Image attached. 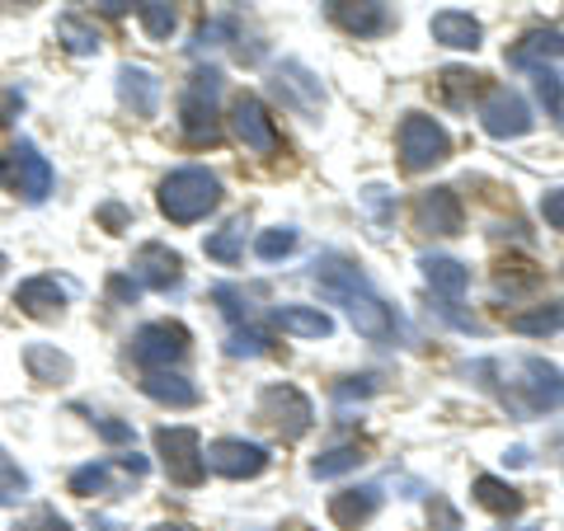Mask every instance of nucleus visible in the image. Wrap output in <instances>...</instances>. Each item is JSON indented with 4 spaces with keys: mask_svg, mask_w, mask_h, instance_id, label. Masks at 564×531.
<instances>
[{
    "mask_svg": "<svg viewBox=\"0 0 564 531\" xmlns=\"http://www.w3.org/2000/svg\"><path fill=\"white\" fill-rule=\"evenodd\" d=\"M109 296H118V301H137V296H141V282H137V278H109Z\"/></svg>",
    "mask_w": 564,
    "mask_h": 531,
    "instance_id": "a18cd8bd",
    "label": "nucleus"
},
{
    "mask_svg": "<svg viewBox=\"0 0 564 531\" xmlns=\"http://www.w3.org/2000/svg\"><path fill=\"white\" fill-rule=\"evenodd\" d=\"M141 391H147L155 404H170V410H193L198 404V386L180 371H147L141 377Z\"/></svg>",
    "mask_w": 564,
    "mask_h": 531,
    "instance_id": "5701e85b",
    "label": "nucleus"
},
{
    "mask_svg": "<svg viewBox=\"0 0 564 531\" xmlns=\"http://www.w3.org/2000/svg\"><path fill=\"white\" fill-rule=\"evenodd\" d=\"M24 367H29V377L43 381V386H62V381H70V371H76L66 353H57L52 344H29L24 348Z\"/></svg>",
    "mask_w": 564,
    "mask_h": 531,
    "instance_id": "a878e982",
    "label": "nucleus"
},
{
    "mask_svg": "<svg viewBox=\"0 0 564 531\" xmlns=\"http://www.w3.org/2000/svg\"><path fill=\"white\" fill-rule=\"evenodd\" d=\"M155 452H161L165 462V475L174 485H203L207 475V462H203V437L198 429H184V423H174V429H155Z\"/></svg>",
    "mask_w": 564,
    "mask_h": 531,
    "instance_id": "20e7f679",
    "label": "nucleus"
},
{
    "mask_svg": "<svg viewBox=\"0 0 564 531\" xmlns=\"http://www.w3.org/2000/svg\"><path fill=\"white\" fill-rule=\"evenodd\" d=\"M99 221H104V226H122V221H128V212H122L118 203H109V207L99 212Z\"/></svg>",
    "mask_w": 564,
    "mask_h": 531,
    "instance_id": "49530a36",
    "label": "nucleus"
},
{
    "mask_svg": "<svg viewBox=\"0 0 564 531\" xmlns=\"http://www.w3.org/2000/svg\"><path fill=\"white\" fill-rule=\"evenodd\" d=\"M226 353H231V358H263V353H269V334L263 329H236L231 339H226Z\"/></svg>",
    "mask_w": 564,
    "mask_h": 531,
    "instance_id": "e433bc0d",
    "label": "nucleus"
},
{
    "mask_svg": "<svg viewBox=\"0 0 564 531\" xmlns=\"http://www.w3.org/2000/svg\"><path fill=\"white\" fill-rule=\"evenodd\" d=\"M24 531H70V522H66V518H57L52 508H39V512L29 518V527H24Z\"/></svg>",
    "mask_w": 564,
    "mask_h": 531,
    "instance_id": "37998d69",
    "label": "nucleus"
},
{
    "mask_svg": "<svg viewBox=\"0 0 564 531\" xmlns=\"http://www.w3.org/2000/svg\"><path fill=\"white\" fill-rule=\"evenodd\" d=\"M151 531H193V527H180V522H161V527H151Z\"/></svg>",
    "mask_w": 564,
    "mask_h": 531,
    "instance_id": "09e8293b",
    "label": "nucleus"
},
{
    "mask_svg": "<svg viewBox=\"0 0 564 531\" xmlns=\"http://www.w3.org/2000/svg\"><path fill=\"white\" fill-rule=\"evenodd\" d=\"M508 531V527H503ZM513 531H541V527H532V522H527V527H513Z\"/></svg>",
    "mask_w": 564,
    "mask_h": 531,
    "instance_id": "8fccbe9b",
    "label": "nucleus"
},
{
    "mask_svg": "<svg viewBox=\"0 0 564 531\" xmlns=\"http://www.w3.org/2000/svg\"><path fill=\"white\" fill-rule=\"evenodd\" d=\"M132 278L141 288H155V292H170L184 282V259L170 250V245H141L137 259H132Z\"/></svg>",
    "mask_w": 564,
    "mask_h": 531,
    "instance_id": "4468645a",
    "label": "nucleus"
},
{
    "mask_svg": "<svg viewBox=\"0 0 564 531\" xmlns=\"http://www.w3.org/2000/svg\"><path fill=\"white\" fill-rule=\"evenodd\" d=\"M344 306H348V321L352 329L362 334V339H372V344H391L395 334H400V315L386 306V301L372 292V288H362V292H352L344 296Z\"/></svg>",
    "mask_w": 564,
    "mask_h": 531,
    "instance_id": "9d476101",
    "label": "nucleus"
},
{
    "mask_svg": "<svg viewBox=\"0 0 564 531\" xmlns=\"http://www.w3.org/2000/svg\"><path fill=\"white\" fill-rule=\"evenodd\" d=\"M414 221H419V231H429V236H456L466 226V212L452 188H429V193H419V203H414Z\"/></svg>",
    "mask_w": 564,
    "mask_h": 531,
    "instance_id": "ddd939ff",
    "label": "nucleus"
},
{
    "mask_svg": "<svg viewBox=\"0 0 564 531\" xmlns=\"http://www.w3.org/2000/svg\"><path fill=\"white\" fill-rule=\"evenodd\" d=\"M57 39L66 43L70 57H95V52H99V33H95V24H85L80 14H62V20H57Z\"/></svg>",
    "mask_w": 564,
    "mask_h": 531,
    "instance_id": "c85d7f7f",
    "label": "nucleus"
},
{
    "mask_svg": "<svg viewBox=\"0 0 564 531\" xmlns=\"http://www.w3.org/2000/svg\"><path fill=\"white\" fill-rule=\"evenodd\" d=\"M273 325L282 334H296V339H329V334H334V321L321 306H278Z\"/></svg>",
    "mask_w": 564,
    "mask_h": 531,
    "instance_id": "b1692460",
    "label": "nucleus"
},
{
    "mask_svg": "<svg viewBox=\"0 0 564 531\" xmlns=\"http://www.w3.org/2000/svg\"><path fill=\"white\" fill-rule=\"evenodd\" d=\"M24 499H29V475L14 466L6 452H0V503L14 508V503H24Z\"/></svg>",
    "mask_w": 564,
    "mask_h": 531,
    "instance_id": "72a5a7b5",
    "label": "nucleus"
},
{
    "mask_svg": "<svg viewBox=\"0 0 564 531\" xmlns=\"http://www.w3.org/2000/svg\"><path fill=\"white\" fill-rule=\"evenodd\" d=\"M231 132L240 137V147L254 151V155H273L278 151V128H273L269 109H263L254 95H240L231 104Z\"/></svg>",
    "mask_w": 564,
    "mask_h": 531,
    "instance_id": "9b49d317",
    "label": "nucleus"
},
{
    "mask_svg": "<svg viewBox=\"0 0 564 531\" xmlns=\"http://www.w3.org/2000/svg\"><path fill=\"white\" fill-rule=\"evenodd\" d=\"M188 353V329L174 325V321H155V325H141L132 334V358L147 367V371H165L174 367Z\"/></svg>",
    "mask_w": 564,
    "mask_h": 531,
    "instance_id": "0eeeda50",
    "label": "nucleus"
},
{
    "mask_svg": "<svg viewBox=\"0 0 564 531\" xmlns=\"http://www.w3.org/2000/svg\"><path fill=\"white\" fill-rule=\"evenodd\" d=\"M362 462H367V456L358 447H329L325 456H315V462H311V475H315V480H339V475L358 470Z\"/></svg>",
    "mask_w": 564,
    "mask_h": 531,
    "instance_id": "c756f323",
    "label": "nucleus"
},
{
    "mask_svg": "<svg viewBox=\"0 0 564 531\" xmlns=\"http://www.w3.org/2000/svg\"><path fill=\"white\" fill-rule=\"evenodd\" d=\"M14 306H20L24 315H33V321H57V315L66 311V288L57 278H24L20 288H14Z\"/></svg>",
    "mask_w": 564,
    "mask_h": 531,
    "instance_id": "2eb2a0df",
    "label": "nucleus"
},
{
    "mask_svg": "<svg viewBox=\"0 0 564 531\" xmlns=\"http://www.w3.org/2000/svg\"><path fill=\"white\" fill-rule=\"evenodd\" d=\"M292 250H296V231H292V226H273V231H259V240H254V254L263 263L288 259Z\"/></svg>",
    "mask_w": 564,
    "mask_h": 531,
    "instance_id": "473e14b6",
    "label": "nucleus"
},
{
    "mask_svg": "<svg viewBox=\"0 0 564 531\" xmlns=\"http://www.w3.org/2000/svg\"><path fill=\"white\" fill-rule=\"evenodd\" d=\"M480 122L485 132L494 141H513V137H527L532 132V109H527V99L518 90H508V85H499V90H489L485 104H480Z\"/></svg>",
    "mask_w": 564,
    "mask_h": 531,
    "instance_id": "1a4fd4ad",
    "label": "nucleus"
},
{
    "mask_svg": "<svg viewBox=\"0 0 564 531\" xmlns=\"http://www.w3.org/2000/svg\"><path fill=\"white\" fill-rule=\"evenodd\" d=\"M278 95L292 104V109H302V113H321V104H325V90H321V80L311 76L306 66H296V62H288V66H278Z\"/></svg>",
    "mask_w": 564,
    "mask_h": 531,
    "instance_id": "412c9836",
    "label": "nucleus"
},
{
    "mask_svg": "<svg viewBox=\"0 0 564 531\" xmlns=\"http://www.w3.org/2000/svg\"><path fill=\"white\" fill-rule=\"evenodd\" d=\"M475 503L489 508V512H499V518H513V512H522V489H513L508 480H499V475H480L475 480Z\"/></svg>",
    "mask_w": 564,
    "mask_h": 531,
    "instance_id": "bb28decb",
    "label": "nucleus"
},
{
    "mask_svg": "<svg viewBox=\"0 0 564 531\" xmlns=\"http://www.w3.org/2000/svg\"><path fill=\"white\" fill-rule=\"evenodd\" d=\"M212 301H217V306L231 315V321H250V296H245L240 288H212Z\"/></svg>",
    "mask_w": 564,
    "mask_h": 531,
    "instance_id": "4c0bfd02",
    "label": "nucleus"
},
{
    "mask_svg": "<svg viewBox=\"0 0 564 531\" xmlns=\"http://www.w3.org/2000/svg\"><path fill=\"white\" fill-rule=\"evenodd\" d=\"M362 198H367V207H372V217L386 226V221H391V207H395V198H391V188H381V184H372V188H367L362 193Z\"/></svg>",
    "mask_w": 564,
    "mask_h": 531,
    "instance_id": "a19ab883",
    "label": "nucleus"
},
{
    "mask_svg": "<svg viewBox=\"0 0 564 531\" xmlns=\"http://www.w3.org/2000/svg\"><path fill=\"white\" fill-rule=\"evenodd\" d=\"M217 95H203V90H188L184 104H180V128L193 147H212L221 137V122H217V109H212Z\"/></svg>",
    "mask_w": 564,
    "mask_h": 531,
    "instance_id": "6ab92c4d",
    "label": "nucleus"
},
{
    "mask_svg": "<svg viewBox=\"0 0 564 531\" xmlns=\"http://www.w3.org/2000/svg\"><path fill=\"white\" fill-rule=\"evenodd\" d=\"M0 184H6L14 198H24V203H43L47 193H52V165H47V155H39L33 141L10 147L6 155H0Z\"/></svg>",
    "mask_w": 564,
    "mask_h": 531,
    "instance_id": "7ed1b4c3",
    "label": "nucleus"
},
{
    "mask_svg": "<svg viewBox=\"0 0 564 531\" xmlns=\"http://www.w3.org/2000/svg\"><path fill=\"white\" fill-rule=\"evenodd\" d=\"M207 470H217L221 480H254V475L269 470L273 456L259 447V442H245V437H217L212 447L203 452Z\"/></svg>",
    "mask_w": 564,
    "mask_h": 531,
    "instance_id": "6e6552de",
    "label": "nucleus"
},
{
    "mask_svg": "<svg viewBox=\"0 0 564 531\" xmlns=\"http://www.w3.org/2000/svg\"><path fill=\"white\" fill-rule=\"evenodd\" d=\"M137 14H141V29H147L151 39H170L174 24H180V20H174V6H170V0H141Z\"/></svg>",
    "mask_w": 564,
    "mask_h": 531,
    "instance_id": "2f4dec72",
    "label": "nucleus"
},
{
    "mask_svg": "<svg viewBox=\"0 0 564 531\" xmlns=\"http://www.w3.org/2000/svg\"><path fill=\"white\" fill-rule=\"evenodd\" d=\"M0 273H6V254H0Z\"/></svg>",
    "mask_w": 564,
    "mask_h": 531,
    "instance_id": "3c124183",
    "label": "nucleus"
},
{
    "mask_svg": "<svg viewBox=\"0 0 564 531\" xmlns=\"http://www.w3.org/2000/svg\"><path fill=\"white\" fill-rule=\"evenodd\" d=\"M118 99L128 104L137 118H155V109H161V80H155L147 66H122L118 71Z\"/></svg>",
    "mask_w": 564,
    "mask_h": 531,
    "instance_id": "f3484780",
    "label": "nucleus"
},
{
    "mask_svg": "<svg viewBox=\"0 0 564 531\" xmlns=\"http://www.w3.org/2000/svg\"><path fill=\"white\" fill-rule=\"evenodd\" d=\"M377 508H381V489L377 485H358V489L334 494V499H329V518H334V527L358 531L362 522L377 518Z\"/></svg>",
    "mask_w": 564,
    "mask_h": 531,
    "instance_id": "a211bd4d",
    "label": "nucleus"
},
{
    "mask_svg": "<svg viewBox=\"0 0 564 531\" xmlns=\"http://www.w3.org/2000/svg\"><path fill=\"white\" fill-rule=\"evenodd\" d=\"M95 6H99L104 14H128V10H132V0H95Z\"/></svg>",
    "mask_w": 564,
    "mask_h": 531,
    "instance_id": "de8ad7c7",
    "label": "nucleus"
},
{
    "mask_svg": "<svg viewBox=\"0 0 564 531\" xmlns=\"http://www.w3.org/2000/svg\"><path fill=\"white\" fill-rule=\"evenodd\" d=\"M447 155H452V137H447V128L437 118L410 113L400 122V165L410 174H423V170L443 165Z\"/></svg>",
    "mask_w": 564,
    "mask_h": 531,
    "instance_id": "f03ea898",
    "label": "nucleus"
},
{
    "mask_svg": "<svg viewBox=\"0 0 564 531\" xmlns=\"http://www.w3.org/2000/svg\"><path fill=\"white\" fill-rule=\"evenodd\" d=\"M292 531H306V527H292Z\"/></svg>",
    "mask_w": 564,
    "mask_h": 531,
    "instance_id": "603ef678",
    "label": "nucleus"
},
{
    "mask_svg": "<svg viewBox=\"0 0 564 531\" xmlns=\"http://www.w3.org/2000/svg\"><path fill=\"white\" fill-rule=\"evenodd\" d=\"M259 414H263V423H273V429L282 433V442L306 437L311 423H315L311 400L296 391V386H269V391L259 395Z\"/></svg>",
    "mask_w": 564,
    "mask_h": 531,
    "instance_id": "423d86ee",
    "label": "nucleus"
},
{
    "mask_svg": "<svg viewBox=\"0 0 564 531\" xmlns=\"http://www.w3.org/2000/svg\"><path fill=\"white\" fill-rule=\"evenodd\" d=\"M429 33H433V43L456 47V52H475V47H480V39H485L480 20H475V14H466V10H437L433 24H429Z\"/></svg>",
    "mask_w": 564,
    "mask_h": 531,
    "instance_id": "aec40b11",
    "label": "nucleus"
},
{
    "mask_svg": "<svg viewBox=\"0 0 564 531\" xmlns=\"http://www.w3.org/2000/svg\"><path fill=\"white\" fill-rule=\"evenodd\" d=\"M541 217L555 226V231H564V188H555V193H545L541 198Z\"/></svg>",
    "mask_w": 564,
    "mask_h": 531,
    "instance_id": "79ce46f5",
    "label": "nucleus"
},
{
    "mask_svg": "<svg viewBox=\"0 0 564 531\" xmlns=\"http://www.w3.org/2000/svg\"><path fill=\"white\" fill-rule=\"evenodd\" d=\"M532 76H536V99L545 104V113H551V118H560V113H564V80L555 76L551 66L532 71Z\"/></svg>",
    "mask_w": 564,
    "mask_h": 531,
    "instance_id": "f704fd0d",
    "label": "nucleus"
},
{
    "mask_svg": "<svg viewBox=\"0 0 564 531\" xmlns=\"http://www.w3.org/2000/svg\"><path fill=\"white\" fill-rule=\"evenodd\" d=\"M315 288H321L329 301H344L352 292L372 288V282H367V273L358 263H348L344 254H325V259H315Z\"/></svg>",
    "mask_w": 564,
    "mask_h": 531,
    "instance_id": "dca6fc26",
    "label": "nucleus"
},
{
    "mask_svg": "<svg viewBox=\"0 0 564 531\" xmlns=\"http://www.w3.org/2000/svg\"><path fill=\"white\" fill-rule=\"evenodd\" d=\"M70 494H80V499H90V494H109V466L95 462V466H80L70 475Z\"/></svg>",
    "mask_w": 564,
    "mask_h": 531,
    "instance_id": "c9c22d12",
    "label": "nucleus"
},
{
    "mask_svg": "<svg viewBox=\"0 0 564 531\" xmlns=\"http://www.w3.org/2000/svg\"><path fill=\"white\" fill-rule=\"evenodd\" d=\"M155 203H161V212L174 226H193V221H203L207 212L221 203V180L212 170H198V165L174 170L170 180H161Z\"/></svg>",
    "mask_w": 564,
    "mask_h": 531,
    "instance_id": "f257e3e1",
    "label": "nucleus"
},
{
    "mask_svg": "<svg viewBox=\"0 0 564 531\" xmlns=\"http://www.w3.org/2000/svg\"><path fill=\"white\" fill-rule=\"evenodd\" d=\"M475 80H480V76H470V71H443V90H447L452 104H466L462 95H466V90L475 95Z\"/></svg>",
    "mask_w": 564,
    "mask_h": 531,
    "instance_id": "ea45409f",
    "label": "nucleus"
},
{
    "mask_svg": "<svg viewBox=\"0 0 564 531\" xmlns=\"http://www.w3.org/2000/svg\"><path fill=\"white\" fill-rule=\"evenodd\" d=\"M20 6H29V0H20Z\"/></svg>",
    "mask_w": 564,
    "mask_h": 531,
    "instance_id": "864d4df0",
    "label": "nucleus"
},
{
    "mask_svg": "<svg viewBox=\"0 0 564 531\" xmlns=\"http://www.w3.org/2000/svg\"><path fill=\"white\" fill-rule=\"evenodd\" d=\"M367 395H377V381H372V377H348L344 386H334V400H339V404L367 400Z\"/></svg>",
    "mask_w": 564,
    "mask_h": 531,
    "instance_id": "58836bf2",
    "label": "nucleus"
},
{
    "mask_svg": "<svg viewBox=\"0 0 564 531\" xmlns=\"http://www.w3.org/2000/svg\"><path fill=\"white\" fill-rule=\"evenodd\" d=\"M95 429L104 442H132V429L128 423H118V419H95Z\"/></svg>",
    "mask_w": 564,
    "mask_h": 531,
    "instance_id": "c03bdc74",
    "label": "nucleus"
},
{
    "mask_svg": "<svg viewBox=\"0 0 564 531\" xmlns=\"http://www.w3.org/2000/svg\"><path fill=\"white\" fill-rule=\"evenodd\" d=\"M240 254H245V221H231V226H221L217 236H207V259L240 263Z\"/></svg>",
    "mask_w": 564,
    "mask_h": 531,
    "instance_id": "7c9ffc66",
    "label": "nucleus"
},
{
    "mask_svg": "<svg viewBox=\"0 0 564 531\" xmlns=\"http://www.w3.org/2000/svg\"><path fill=\"white\" fill-rule=\"evenodd\" d=\"M508 325H513L518 334H527V339H545V334H560L564 329V306H560V301H551V306H536V311L513 315Z\"/></svg>",
    "mask_w": 564,
    "mask_h": 531,
    "instance_id": "cd10ccee",
    "label": "nucleus"
},
{
    "mask_svg": "<svg viewBox=\"0 0 564 531\" xmlns=\"http://www.w3.org/2000/svg\"><path fill=\"white\" fill-rule=\"evenodd\" d=\"M555 57H564L560 29H532L513 52H508V62H513V66H527V71H541L545 62H555Z\"/></svg>",
    "mask_w": 564,
    "mask_h": 531,
    "instance_id": "393cba45",
    "label": "nucleus"
},
{
    "mask_svg": "<svg viewBox=\"0 0 564 531\" xmlns=\"http://www.w3.org/2000/svg\"><path fill=\"white\" fill-rule=\"evenodd\" d=\"M329 24H339L352 39H377V33L391 29V10L381 0H325Z\"/></svg>",
    "mask_w": 564,
    "mask_h": 531,
    "instance_id": "f8f14e48",
    "label": "nucleus"
},
{
    "mask_svg": "<svg viewBox=\"0 0 564 531\" xmlns=\"http://www.w3.org/2000/svg\"><path fill=\"white\" fill-rule=\"evenodd\" d=\"M419 269H423V282H429L443 301L466 296V288H470V269L466 263H456V259H447V254H423Z\"/></svg>",
    "mask_w": 564,
    "mask_h": 531,
    "instance_id": "4be33fe9",
    "label": "nucleus"
},
{
    "mask_svg": "<svg viewBox=\"0 0 564 531\" xmlns=\"http://www.w3.org/2000/svg\"><path fill=\"white\" fill-rule=\"evenodd\" d=\"M522 377L527 381H518V391L503 395L518 414H541V410H555V404H564V371L555 362L522 358Z\"/></svg>",
    "mask_w": 564,
    "mask_h": 531,
    "instance_id": "39448f33",
    "label": "nucleus"
}]
</instances>
